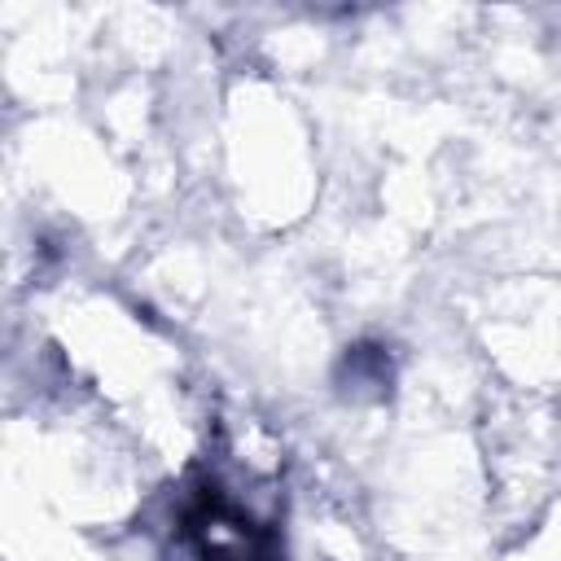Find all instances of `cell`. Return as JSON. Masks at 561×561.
Listing matches in <instances>:
<instances>
[{
	"label": "cell",
	"instance_id": "obj_1",
	"mask_svg": "<svg viewBox=\"0 0 561 561\" xmlns=\"http://www.w3.org/2000/svg\"><path fill=\"white\" fill-rule=\"evenodd\" d=\"M228 548L224 543H210V557H224ZM232 557H259V561H272V552L263 548V543H254V548H232Z\"/></svg>",
	"mask_w": 561,
	"mask_h": 561
}]
</instances>
